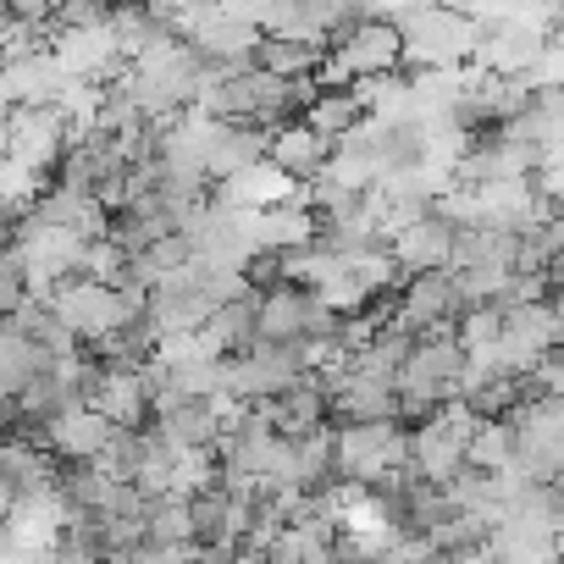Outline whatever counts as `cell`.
<instances>
[{
	"label": "cell",
	"instance_id": "1",
	"mask_svg": "<svg viewBox=\"0 0 564 564\" xmlns=\"http://www.w3.org/2000/svg\"><path fill=\"white\" fill-rule=\"evenodd\" d=\"M465 371H470V360H465V344L454 338V327L448 333H421L415 349H410V360L393 377V388H399V421L415 426L432 410L454 404L465 393Z\"/></svg>",
	"mask_w": 564,
	"mask_h": 564
},
{
	"label": "cell",
	"instance_id": "2",
	"mask_svg": "<svg viewBox=\"0 0 564 564\" xmlns=\"http://www.w3.org/2000/svg\"><path fill=\"white\" fill-rule=\"evenodd\" d=\"M410 465L404 421H333V476L349 487H377Z\"/></svg>",
	"mask_w": 564,
	"mask_h": 564
},
{
	"label": "cell",
	"instance_id": "3",
	"mask_svg": "<svg viewBox=\"0 0 564 564\" xmlns=\"http://www.w3.org/2000/svg\"><path fill=\"white\" fill-rule=\"evenodd\" d=\"M476 410L465 404V399H454V404H443V410H432L426 421H415L410 426V470L421 476V481H454L459 470H465V448H470V432H476Z\"/></svg>",
	"mask_w": 564,
	"mask_h": 564
},
{
	"label": "cell",
	"instance_id": "4",
	"mask_svg": "<svg viewBox=\"0 0 564 564\" xmlns=\"http://www.w3.org/2000/svg\"><path fill=\"white\" fill-rule=\"evenodd\" d=\"M399 34H404V67L426 73V67H459L476 56V18L465 12H448V7H421L410 18H399Z\"/></svg>",
	"mask_w": 564,
	"mask_h": 564
},
{
	"label": "cell",
	"instance_id": "5",
	"mask_svg": "<svg viewBox=\"0 0 564 564\" xmlns=\"http://www.w3.org/2000/svg\"><path fill=\"white\" fill-rule=\"evenodd\" d=\"M338 327V311L305 289V282H276V289L260 294V338L265 344H327Z\"/></svg>",
	"mask_w": 564,
	"mask_h": 564
},
{
	"label": "cell",
	"instance_id": "6",
	"mask_svg": "<svg viewBox=\"0 0 564 564\" xmlns=\"http://www.w3.org/2000/svg\"><path fill=\"white\" fill-rule=\"evenodd\" d=\"M0 139H7V155L34 166V172H56V161L67 155L73 144V117L62 100H45V106H18L7 122H0Z\"/></svg>",
	"mask_w": 564,
	"mask_h": 564
},
{
	"label": "cell",
	"instance_id": "7",
	"mask_svg": "<svg viewBox=\"0 0 564 564\" xmlns=\"http://www.w3.org/2000/svg\"><path fill=\"white\" fill-rule=\"evenodd\" d=\"M465 316V300H459V276L454 265H437V271H410L399 282V327H410L415 338L421 333H448L454 322Z\"/></svg>",
	"mask_w": 564,
	"mask_h": 564
},
{
	"label": "cell",
	"instance_id": "8",
	"mask_svg": "<svg viewBox=\"0 0 564 564\" xmlns=\"http://www.w3.org/2000/svg\"><path fill=\"white\" fill-rule=\"evenodd\" d=\"M56 470H62V459L45 443L0 437V503H7V509L56 492Z\"/></svg>",
	"mask_w": 564,
	"mask_h": 564
},
{
	"label": "cell",
	"instance_id": "9",
	"mask_svg": "<svg viewBox=\"0 0 564 564\" xmlns=\"http://www.w3.org/2000/svg\"><path fill=\"white\" fill-rule=\"evenodd\" d=\"M454 238H459V221H448L443 210H426V216L404 221V227L388 238V249H393V260H399L404 276H410V271L454 265Z\"/></svg>",
	"mask_w": 564,
	"mask_h": 564
},
{
	"label": "cell",
	"instance_id": "10",
	"mask_svg": "<svg viewBox=\"0 0 564 564\" xmlns=\"http://www.w3.org/2000/svg\"><path fill=\"white\" fill-rule=\"evenodd\" d=\"M260 410H265V421H271L282 437H305V432L333 426V399H327V388L316 382V371L294 377L289 388L271 393V399H260Z\"/></svg>",
	"mask_w": 564,
	"mask_h": 564
},
{
	"label": "cell",
	"instance_id": "11",
	"mask_svg": "<svg viewBox=\"0 0 564 564\" xmlns=\"http://www.w3.org/2000/svg\"><path fill=\"white\" fill-rule=\"evenodd\" d=\"M265 161H271L276 172H289L300 188H311V183H322V172H327V161H333V139L316 133L311 122H282V128L265 139Z\"/></svg>",
	"mask_w": 564,
	"mask_h": 564
},
{
	"label": "cell",
	"instance_id": "12",
	"mask_svg": "<svg viewBox=\"0 0 564 564\" xmlns=\"http://www.w3.org/2000/svg\"><path fill=\"white\" fill-rule=\"evenodd\" d=\"M254 344H260V294H254V289H243L238 300L216 305V311L199 322V349L216 355V360H232V355H243V349H254Z\"/></svg>",
	"mask_w": 564,
	"mask_h": 564
},
{
	"label": "cell",
	"instance_id": "13",
	"mask_svg": "<svg viewBox=\"0 0 564 564\" xmlns=\"http://www.w3.org/2000/svg\"><path fill=\"white\" fill-rule=\"evenodd\" d=\"M117 432H122V426H117L111 415H100L95 404H78V410H67L62 421H51L45 448H51L56 459H67V465H95V459L111 448Z\"/></svg>",
	"mask_w": 564,
	"mask_h": 564
},
{
	"label": "cell",
	"instance_id": "14",
	"mask_svg": "<svg viewBox=\"0 0 564 564\" xmlns=\"http://www.w3.org/2000/svg\"><path fill=\"white\" fill-rule=\"evenodd\" d=\"M221 205H238V210H271V205H289V199H305V188L289 177V172H276L271 161H254L243 172H232L227 183L210 188Z\"/></svg>",
	"mask_w": 564,
	"mask_h": 564
},
{
	"label": "cell",
	"instance_id": "15",
	"mask_svg": "<svg viewBox=\"0 0 564 564\" xmlns=\"http://www.w3.org/2000/svg\"><path fill=\"white\" fill-rule=\"evenodd\" d=\"M265 139L260 128H243V122H210V139H205V183H227L232 172L265 161Z\"/></svg>",
	"mask_w": 564,
	"mask_h": 564
},
{
	"label": "cell",
	"instance_id": "16",
	"mask_svg": "<svg viewBox=\"0 0 564 564\" xmlns=\"http://www.w3.org/2000/svg\"><path fill=\"white\" fill-rule=\"evenodd\" d=\"M520 243H525V232H509V227H459V238H454V265L520 271Z\"/></svg>",
	"mask_w": 564,
	"mask_h": 564
},
{
	"label": "cell",
	"instance_id": "17",
	"mask_svg": "<svg viewBox=\"0 0 564 564\" xmlns=\"http://www.w3.org/2000/svg\"><path fill=\"white\" fill-rule=\"evenodd\" d=\"M366 106H360V95L355 89H316V100L305 106V117L300 122H311L316 133H327L333 144H344L349 133H360L366 128Z\"/></svg>",
	"mask_w": 564,
	"mask_h": 564
},
{
	"label": "cell",
	"instance_id": "18",
	"mask_svg": "<svg viewBox=\"0 0 564 564\" xmlns=\"http://www.w3.org/2000/svg\"><path fill=\"white\" fill-rule=\"evenodd\" d=\"M254 238H260V249H305V243H316V210L305 199L271 205V210H260Z\"/></svg>",
	"mask_w": 564,
	"mask_h": 564
},
{
	"label": "cell",
	"instance_id": "19",
	"mask_svg": "<svg viewBox=\"0 0 564 564\" xmlns=\"http://www.w3.org/2000/svg\"><path fill=\"white\" fill-rule=\"evenodd\" d=\"M465 465H470V470H487V476L514 470V421H509V415H481L476 432H470Z\"/></svg>",
	"mask_w": 564,
	"mask_h": 564
},
{
	"label": "cell",
	"instance_id": "20",
	"mask_svg": "<svg viewBox=\"0 0 564 564\" xmlns=\"http://www.w3.org/2000/svg\"><path fill=\"white\" fill-rule=\"evenodd\" d=\"M322 56H327L322 45H300V40H271V34H260V45H254L249 67L276 73V78H316Z\"/></svg>",
	"mask_w": 564,
	"mask_h": 564
},
{
	"label": "cell",
	"instance_id": "21",
	"mask_svg": "<svg viewBox=\"0 0 564 564\" xmlns=\"http://www.w3.org/2000/svg\"><path fill=\"white\" fill-rule=\"evenodd\" d=\"M487 553H492L498 564H564V536H531V531L492 525Z\"/></svg>",
	"mask_w": 564,
	"mask_h": 564
},
{
	"label": "cell",
	"instance_id": "22",
	"mask_svg": "<svg viewBox=\"0 0 564 564\" xmlns=\"http://www.w3.org/2000/svg\"><path fill=\"white\" fill-rule=\"evenodd\" d=\"M144 536H150V542H194L188 498H183V492H155V498H144Z\"/></svg>",
	"mask_w": 564,
	"mask_h": 564
},
{
	"label": "cell",
	"instance_id": "23",
	"mask_svg": "<svg viewBox=\"0 0 564 564\" xmlns=\"http://www.w3.org/2000/svg\"><path fill=\"white\" fill-rule=\"evenodd\" d=\"M128 564H199V547L194 542H150V536H139Z\"/></svg>",
	"mask_w": 564,
	"mask_h": 564
},
{
	"label": "cell",
	"instance_id": "24",
	"mask_svg": "<svg viewBox=\"0 0 564 564\" xmlns=\"http://www.w3.org/2000/svg\"><path fill=\"white\" fill-rule=\"evenodd\" d=\"M531 183H536V194H542V205H547V210H564V150H558V155H547V161L536 166V177H531Z\"/></svg>",
	"mask_w": 564,
	"mask_h": 564
},
{
	"label": "cell",
	"instance_id": "25",
	"mask_svg": "<svg viewBox=\"0 0 564 564\" xmlns=\"http://www.w3.org/2000/svg\"><path fill=\"white\" fill-rule=\"evenodd\" d=\"M437 564H498L487 547H443V558Z\"/></svg>",
	"mask_w": 564,
	"mask_h": 564
},
{
	"label": "cell",
	"instance_id": "26",
	"mask_svg": "<svg viewBox=\"0 0 564 564\" xmlns=\"http://www.w3.org/2000/svg\"><path fill=\"white\" fill-rule=\"evenodd\" d=\"M553 300V316H558V333H564V294H547Z\"/></svg>",
	"mask_w": 564,
	"mask_h": 564
}]
</instances>
